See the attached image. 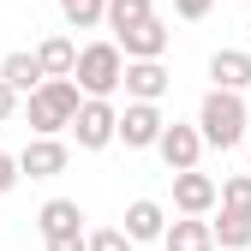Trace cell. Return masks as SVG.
I'll use <instances>...</instances> for the list:
<instances>
[{
	"mask_svg": "<svg viewBox=\"0 0 251 251\" xmlns=\"http://www.w3.org/2000/svg\"><path fill=\"white\" fill-rule=\"evenodd\" d=\"M162 251H215V239H209V222H198V215H179V222H168V233H162Z\"/></svg>",
	"mask_w": 251,
	"mask_h": 251,
	"instance_id": "16",
	"label": "cell"
},
{
	"mask_svg": "<svg viewBox=\"0 0 251 251\" xmlns=\"http://www.w3.org/2000/svg\"><path fill=\"white\" fill-rule=\"evenodd\" d=\"M102 6H108V0H60L66 30H96V24H102Z\"/></svg>",
	"mask_w": 251,
	"mask_h": 251,
	"instance_id": "20",
	"label": "cell"
},
{
	"mask_svg": "<svg viewBox=\"0 0 251 251\" xmlns=\"http://www.w3.org/2000/svg\"><path fill=\"white\" fill-rule=\"evenodd\" d=\"M78 84L72 78H42V90H30V102H24V120H30V138H60L72 126L78 114Z\"/></svg>",
	"mask_w": 251,
	"mask_h": 251,
	"instance_id": "2",
	"label": "cell"
},
{
	"mask_svg": "<svg viewBox=\"0 0 251 251\" xmlns=\"http://www.w3.org/2000/svg\"><path fill=\"white\" fill-rule=\"evenodd\" d=\"M209 90L245 96V90H251V54L245 48H215L209 54Z\"/></svg>",
	"mask_w": 251,
	"mask_h": 251,
	"instance_id": "10",
	"label": "cell"
},
{
	"mask_svg": "<svg viewBox=\"0 0 251 251\" xmlns=\"http://www.w3.org/2000/svg\"><path fill=\"white\" fill-rule=\"evenodd\" d=\"M36 227H42V239H84V209H78V198H48L36 209Z\"/></svg>",
	"mask_w": 251,
	"mask_h": 251,
	"instance_id": "12",
	"label": "cell"
},
{
	"mask_svg": "<svg viewBox=\"0 0 251 251\" xmlns=\"http://www.w3.org/2000/svg\"><path fill=\"white\" fill-rule=\"evenodd\" d=\"M0 84L12 90V96H30V90H42V66L30 48H12L6 60H0Z\"/></svg>",
	"mask_w": 251,
	"mask_h": 251,
	"instance_id": "14",
	"label": "cell"
},
{
	"mask_svg": "<svg viewBox=\"0 0 251 251\" xmlns=\"http://www.w3.org/2000/svg\"><path fill=\"white\" fill-rule=\"evenodd\" d=\"M162 126H168V114L155 108V102H126V114L114 120V144H126V150H155Z\"/></svg>",
	"mask_w": 251,
	"mask_h": 251,
	"instance_id": "4",
	"label": "cell"
},
{
	"mask_svg": "<svg viewBox=\"0 0 251 251\" xmlns=\"http://www.w3.org/2000/svg\"><path fill=\"white\" fill-rule=\"evenodd\" d=\"M215 203H222L227 215H245V222H251V174L222 179V185H215Z\"/></svg>",
	"mask_w": 251,
	"mask_h": 251,
	"instance_id": "18",
	"label": "cell"
},
{
	"mask_svg": "<svg viewBox=\"0 0 251 251\" xmlns=\"http://www.w3.org/2000/svg\"><path fill=\"white\" fill-rule=\"evenodd\" d=\"M144 18H155V12H150V0H108V6H102V24L114 30V36H126V30H138Z\"/></svg>",
	"mask_w": 251,
	"mask_h": 251,
	"instance_id": "17",
	"label": "cell"
},
{
	"mask_svg": "<svg viewBox=\"0 0 251 251\" xmlns=\"http://www.w3.org/2000/svg\"><path fill=\"white\" fill-rule=\"evenodd\" d=\"M114 120H120V108H114V102H78V114H72L66 132H72V144H78V150L96 155V150H108V144H114Z\"/></svg>",
	"mask_w": 251,
	"mask_h": 251,
	"instance_id": "5",
	"label": "cell"
},
{
	"mask_svg": "<svg viewBox=\"0 0 251 251\" xmlns=\"http://www.w3.org/2000/svg\"><path fill=\"white\" fill-rule=\"evenodd\" d=\"M155 155L168 162V174H192V168H198V155H203V138H198V126H185V120H168V126H162V138H155Z\"/></svg>",
	"mask_w": 251,
	"mask_h": 251,
	"instance_id": "6",
	"label": "cell"
},
{
	"mask_svg": "<svg viewBox=\"0 0 251 251\" xmlns=\"http://www.w3.org/2000/svg\"><path fill=\"white\" fill-rule=\"evenodd\" d=\"M174 12H179L185 24H198V18H209V12H215V0H174Z\"/></svg>",
	"mask_w": 251,
	"mask_h": 251,
	"instance_id": "22",
	"label": "cell"
},
{
	"mask_svg": "<svg viewBox=\"0 0 251 251\" xmlns=\"http://www.w3.org/2000/svg\"><path fill=\"white\" fill-rule=\"evenodd\" d=\"M30 54H36L42 78H72V66H78V42H72V36H42Z\"/></svg>",
	"mask_w": 251,
	"mask_h": 251,
	"instance_id": "15",
	"label": "cell"
},
{
	"mask_svg": "<svg viewBox=\"0 0 251 251\" xmlns=\"http://www.w3.org/2000/svg\"><path fill=\"white\" fill-rule=\"evenodd\" d=\"M120 72H126V60H120L114 42H84L78 48V66H72V84H78L84 102H108L120 90Z\"/></svg>",
	"mask_w": 251,
	"mask_h": 251,
	"instance_id": "3",
	"label": "cell"
},
{
	"mask_svg": "<svg viewBox=\"0 0 251 251\" xmlns=\"http://www.w3.org/2000/svg\"><path fill=\"white\" fill-rule=\"evenodd\" d=\"M120 233L132 239V245L162 239V233H168V209L155 203V198H132V203H126V227H120Z\"/></svg>",
	"mask_w": 251,
	"mask_h": 251,
	"instance_id": "13",
	"label": "cell"
},
{
	"mask_svg": "<svg viewBox=\"0 0 251 251\" xmlns=\"http://www.w3.org/2000/svg\"><path fill=\"white\" fill-rule=\"evenodd\" d=\"M84 251H138V245L126 239L120 227H96V233H84Z\"/></svg>",
	"mask_w": 251,
	"mask_h": 251,
	"instance_id": "21",
	"label": "cell"
},
{
	"mask_svg": "<svg viewBox=\"0 0 251 251\" xmlns=\"http://www.w3.org/2000/svg\"><path fill=\"white\" fill-rule=\"evenodd\" d=\"M245 96H227V90H209V96L198 102V138H203V150H239L245 144Z\"/></svg>",
	"mask_w": 251,
	"mask_h": 251,
	"instance_id": "1",
	"label": "cell"
},
{
	"mask_svg": "<svg viewBox=\"0 0 251 251\" xmlns=\"http://www.w3.org/2000/svg\"><path fill=\"white\" fill-rule=\"evenodd\" d=\"M12 185H18V162H12V155H6V150H0V198H6V192H12Z\"/></svg>",
	"mask_w": 251,
	"mask_h": 251,
	"instance_id": "23",
	"label": "cell"
},
{
	"mask_svg": "<svg viewBox=\"0 0 251 251\" xmlns=\"http://www.w3.org/2000/svg\"><path fill=\"white\" fill-rule=\"evenodd\" d=\"M48 251H84V239H48Z\"/></svg>",
	"mask_w": 251,
	"mask_h": 251,
	"instance_id": "25",
	"label": "cell"
},
{
	"mask_svg": "<svg viewBox=\"0 0 251 251\" xmlns=\"http://www.w3.org/2000/svg\"><path fill=\"white\" fill-rule=\"evenodd\" d=\"M168 36H174V30H168L162 18H144L138 30H126V36H108V42L120 48V60H162V54H168Z\"/></svg>",
	"mask_w": 251,
	"mask_h": 251,
	"instance_id": "9",
	"label": "cell"
},
{
	"mask_svg": "<svg viewBox=\"0 0 251 251\" xmlns=\"http://www.w3.org/2000/svg\"><path fill=\"white\" fill-rule=\"evenodd\" d=\"M209 239L222 245V251H245V245H251V222H245V215H227V209H222V222H209Z\"/></svg>",
	"mask_w": 251,
	"mask_h": 251,
	"instance_id": "19",
	"label": "cell"
},
{
	"mask_svg": "<svg viewBox=\"0 0 251 251\" xmlns=\"http://www.w3.org/2000/svg\"><path fill=\"white\" fill-rule=\"evenodd\" d=\"M174 209L179 215H198V222H209V209H215V179L209 174H174Z\"/></svg>",
	"mask_w": 251,
	"mask_h": 251,
	"instance_id": "11",
	"label": "cell"
},
{
	"mask_svg": "<svg viewBox=\"0 0 251 251\" xmlns=\"http://www.w3.org/2000/svg\"><path fill=\"white\" fill-rule=\"evenodd\" d=\"M168 66L162 60H126V72H120V90H126V102H155L162 108V96H168Z\"/></svg>",
	"mask_w": 251,
	"mask_h": 251,
	"instance_id": "8",
	"label": "cell"
},
{
	"mask_svg": "<svg viewBox=\"0 0 251 251\" xmlns=\"http://www.w3.org/2000/svg\"><path fill=\"white\" fill-rule=\"evenodd\" d=\"M12 114H18V96H12V90H6V84H0V126H6Z\"/></svg>",
	"mask_w": 251,
	"mask_h": 251,
	"instance_id": "24",
	"label": "cell"
},
{
	"mask_svg": "<svg viewBox=\"0 0 251 251\" xmlns=\"http://www.w3.org/2000/svg\"><path fill=\"white\" fill-rule=\"evenodd\" d=\"M12 162H18V179H24V174H30V179H54V174H66L72 144H66V138H30Z\"/></svg>",
	"mask_w": 251,
	"mask_h": 251,
	"instance_id": "7",
	"label": "cell"
}]
</instances>
